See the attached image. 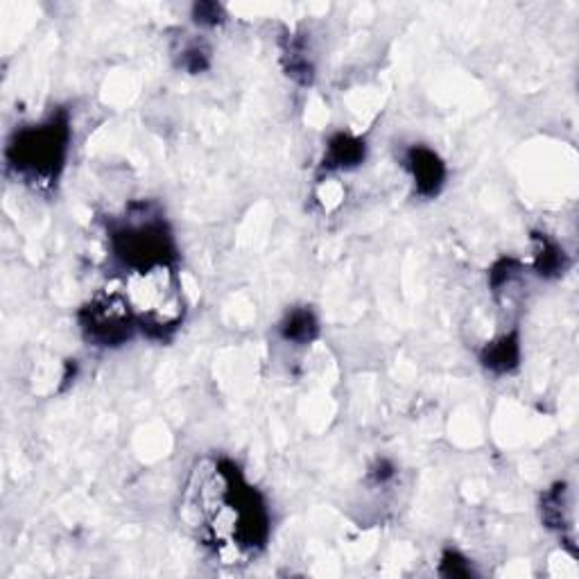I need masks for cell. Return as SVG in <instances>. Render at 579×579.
I'll use <instances>...</instances> for the list:
<instances>
[{
	"mask_svg": "<svg viewBox=\"0 0 579 579\" xmlns=\"http://www.w3.org/2000/svg\"><path fill=\"white\" fill-rule=\"evenodd\" d=\"M193 19L197 25H204V28H218L224 21V14L218 3H197L193 7Z\"/></svg>",
	"mask_w": 579,
	"mask_h": 579,
	"instance_id": "4fadbf2b",
	"label": "cell"
},
{
	"mask_svg": "<svg viewBox=\"0 0 579 579\" xmlns=\"http://www.w3.org/2000/svg\"><path fill=\"white\" fill-rule=\"evenodd\" d=\"M568 503H566V487L564 485H557L552 491H548L546 496H543V503H541V514H543V521H546L550 527H566L568 525Z\"/></svg>",
	"mask_w": 579,
	"mask_h": 579,
	"instance_id": "8fae6325",
	"label": "cell"
},
{
	"mask_svg": "<svg viewBox=\"0 0 579 579\" xmlns=\"http://www.w3.org/2000/svg\"><path fill=\"white\" fill-rule=\"evenodd\" d=\"M367 145L362 138L351 134H335L326 145L324 152V168L326 170H351L358 168L365 161Z\"/></svg>",
	"mask_w": 579,
	"mask_h": 579,
	"instance_id": "52a82bcc",
	"label": "cell"
},
{
	"mask_svg": "<svg viewBox=\"0 0 579 579\" xmlns=\"http://www.w3.org/2000/svg\"><path fill=\"white\" fill-rule=\"evenodd\" d=\"M111 249L129 272L150 270L157 265H175L177 247L166 220L148 209L132 215L111 231Z\"/></svg>",
	"mask_w": 579,
	"mask_h": 579,
	"instance_id": "277c9868",
	"label": "cell"
},
{
	"mask_svg": "<svg viewBox=\"0 0 579 579\" xmlns=\"http://www.w3.org/2000/svg\"><path fill=\"white\" fill-rule=\"evenodd\" d=\"M403 166L410 172L417 195L432 200L442 193L448 172L446 163L435 150L426 148V145H412L403 154Z\"/></svg>",
	"mask_w": 579,
	"mask_h": 579,
	"instance_id": "8992f818",
	"label": "cell"
},
{
	"mask_svg": "<svg viewBox=\"0 0 579 579\" xmlns=\"http://www.w3.org/2000/svg\"><path fill=\"white\" fill-rule=\"evenodd\" d=\"M279 333L285 342L290 344H310L319 333V322L310 308H292L285 313L283 322L279 324Z\"/></svg>",
	"mask_w": 579,
	"mask_h": 579,
	"instance_id": "9c48e42d",
	"label": "cell"
},
{
	"mask_svg": "<svg viewBox=\"0 0 579 579\" xmlns=\"http://www.w3.org/2000/svg\"><path fill=\"white\" fill-rule=\"evenodd\" d=\"M482 365L494 374H509L518 367V360H521V347H518V335L507 333L500 335L498 340L487 344L485 351H482Z\"/></svg>",
	"mask_w": 579,
	"mask_h": 579,
	"instance_id": "ba28073f",
	"label": "cell"
},
{
	"mask_svg": "<svg viewBox=\"0 0 579 579\" xmlns=\"http://www.w3.org/2000/svg\"><path fill=\"white\" fill-rule=\"evenodd\" d=\"M568 267L566 252L559 243L550 240L548 236H534V270L546 279L564 274Z\"/></svg>",
	"mask_w": 579,
	"mask_h": 579,
	"instance_id": "30bf717a",
	"label": "cell"
},
{
	"mask_svg": "<svg viewBox=\"0 0 579 579\" xmlns=\"http://www.w3.org/2000/svg\"><path fill=\"white\" fill-rule=\"evenodd\" d=\"M442 568H444V575H471V566L469 561H466L460 552L455 550H448L446 555L442 557Z\"/></svg>",
	"mask_w": 579,
	"mask_h": 579,
	"instance_id": "5bb4252c",
	"label": "cell"
},
{
	"mask_svg": "<svg viewBox=\"0 0 579 579\" xmlns=\"http://www.w3.org/2000/svg\"><path fill=\"white\" fill-rule=\"evenodd\" d=\"M125 297L134 310L138 328L152 337H168L184 322L186 304L175 265L129 272Z\"/></svg>",
	"mask_w": 579,
	"mask_h": 579,
	"instance_id": "3957f363",
	"label": "cell"
},
{
	"mask_svg": "<svg viewBox=\"0 0 579 579\" xmlns=\"http://www.w3.org/2000/svg\"><path fill=\"white\" fill-rule=\"evenodd\" d=\"M181 68H186L188 73L206 71L209 68V50L200 41L188 43L186 48H181Z\"/></svg>",
	"mask_w": 579,
	"mask_h": 579,
	"instance_id": "7c38bea8",
	"label": "cell"
},
{
	"mask_svg": "<svg viewBox=\"0 0 579 579\" xmlns=\"http://www.w3.org/2000/svg\"><path fill=\"white\" fill-rule=\"evenodd\" d=\"M71 150V120L53 111L41 123L23 125L7 141L5 161L16 179L34 190H53L66 168Z\"/></svg>",
	"mask_w": 579,
	"mask_h": 579,
	"instance_id": "7a4b0ae2",
	"label": "cell"
},
{
	"mask_svg": "<svg viewBox=\"0 0 579 579\" xmlns=\"http://www.w3.org/2000/svg\"><path fill=\"white\" fill-rule=\"evenodd\" d=\"M181 516L215 550L258 552L270 537V514L258 491L233 462L195 466L181 498Z\"/></svg>",
	"mask_w": 579,
	"mask_h": 579,
	"instance_id": "6da1fadb",
	"label": "cell"
},
{
	"mask_svg": "<svg viewBox=\"0 0 579 579\" xmlns=\"http://www.w3.org/2000/svg\"><path fill=\"white\" fill-rule=\"evenodd\" d=\"M80 328L93 347H120L132 340L138 322L125 292H98L80 310Z\"/></svg>",
	"mask_w": 579,
	"mask_h": 579,
	"instance_id": "5b68a950",
	"label": "cell"
}]
</instances>
